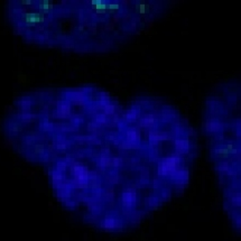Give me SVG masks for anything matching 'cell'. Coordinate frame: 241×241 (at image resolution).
<instances>
[{
    "instance_id": "6da1fadb",
    "label": "cell",
    "mask_w": 241,
    "mask_h": 241,
    "mask_svg": "<svg viewBox=\"0 0 241 241\" xmlns=\"http://www.w3.org/2000/svg\"><path fill=\"white\" fill-rule=\"evenodd\" d=\"M197 150L194 129L172 105L140 96L125 108L111 98L59 146L48 174L64 208L120 233L186 190Z\"/></svg>"
},
{
    "instance_id": "7a4b0ae2",
    "label": "cell",
    "mask_w": 241,
    "mask_h": 241,
    "mask_svg": "<svg viewBox=\"0 0 241 241\" xmlns=\"http://www.w3.org/2000/svg\"><path fill=\"white\" fill-rule=\"evenodd\" d=\"M165 0L11 1L13 26L27 40L74 53L118 49L169 8Z\"/></svg>"
},
{
    "instance_id": "3957f363",
    "label": "cell",
    "mask_w": 241,
    "mask_h": 241,
    "mask_svg": "<svg viewBox=\"0 0 241 241\" xmlns=\"http://www.w3.org/2000/svg\"><path fill=\"white\" fill-rule=\"evenodd\" d=\"M240 82L220 84L206 98L203 131L218 175L223 208L233 229L241 227V121Z\"/></svg>"
}]
</instances>
